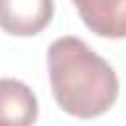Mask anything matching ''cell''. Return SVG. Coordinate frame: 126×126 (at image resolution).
<instances>
[{"mask_svg":"<svg viewBox=\"0 0 126 126\" xmlns=\"http://www.w3.org/2000/svg\"><path fill=\"white\" fill-rule=\"evenodd\" d=\"M54 17V0H0V30L13 37L40 35Z\"/></svg>","mask_w":126,"mask_h":126,"instance_id":"7a4b0ae2","label":"cell"},{"mask_svg":"<svg viewBox=\"0 0 126 126\" xmlns=\"http://www.w3.org/2000/svg\"><path fill=\"white\" fill-rule=\"evenodd\" d=\"M47 74L57 106L77 119H96L119 99V77L104 57L79 37H59L47 47Z\"/></svg>","mask_w":126,"mask_h":126,"instance_id":"6da1fadb","label":"cell"},{"mask_svg":"<svg viewBox=\"0 0 126 126\" xmlns=\"http://www.w3.org/2000/svg\"><path fill=\"white\" fill-rule=\"evenodd\" d=\"M40 106L32 89L20 79H0V124L8 126H32L37 121Z\"/></svg>","mask_w":126,"mask_h":126,"instance_id":"277c9868","label":"cell"},{"mask_svg":"<svg viewBox=\"0 0 126 126\" xmlns=\"http://www.w3.org/2000/svg\"><path fill=\"white\" fill-rule=\"evenodd\" d=\"M82 22L99 37H126V0H72Z\"/></svg>","mask_w":126,"mask_h":126,"instance_id":"3957f363","label":"cell"},{"mask_svg":"<svg viewBox=\"0 0 126 126\" xmlns=\"http://www.w3.org/2000/svg\"><path fill=\"white\" fill-rule=\"evenodd\" d=\"M0 126H8V124H0Z\"/></svg>","mask_w":126,"mask_h":126,"instance_id":"5b68a950","label":"cell"}]
</instances>
